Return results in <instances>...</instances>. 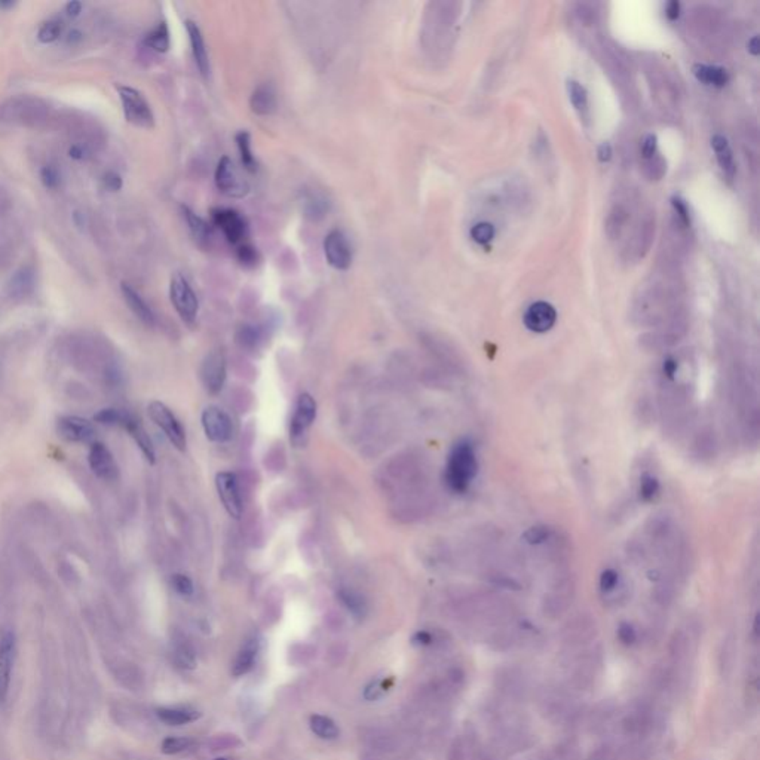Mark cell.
Here are the masks:
<instances>
[{
  "label": "cell",
  "mask_w": 760,
  "mask_h": 760,
  "mask_svg": "<svg viewBox=\"0 0 760 760\" xmlns=\"http://www.w3.org/2000/svg\"><path fill=\"white\" fill-rule=\"evenodd\" d=\"M697 373L695 359L686 352L667 355L658 368V414L671 437H680L694 422Z\"/></svg>",
  "instance_id": "cell-1"
},
{
  "label": "cell",
  "mask_w": 760,
  "mask_h": 760,
  "mask_svg": "<svg viewBox=\"0 0 760 760\" xmlns=\"http://www.w3.org/2000/svg\"><path fill=\"white\" fill-rule=\"evenodd\" d=\"M478 474L477 449L471 440H461L456 443L447 458L444 481L450 492L465 494L473 486Z\"/></svg>",
  "instance_id": "cell-2"
},
{
  "label": "cell",
  "mask_w": 760,
  "mask_h": 760,
  "mask_svg": "<svg viewBox=\"0 0 760 760\" xmlns=\"http://www.w3.org/2000/svg\"><path fill=\"white\" fill-rule=\"evenodd\" d=\"M125 119L134 127L150 130L155 125V116L150 104L140 91L131 87H118Z\"/></svg>",
  "instance_id": "cell-3"
},
{
  "label": "cell",
  "mask_w": 760,
  "mask_h": 760,
  "mask_svg": "<svg viewBox=\"0 0 760 760\" xmlns=\"http://www.w3.org/2000/svg\"><path fill=\"white\" fill-rule=\"evenodd\" d=\"M170 299L174 309L186 324H193L199 311V300L183 275L175 273L170 282Z\"/></svg>",
  "instance_id": "cell-4"
},
{
  "label": "cell",
  "mask_w": 760,
  "mask_h": 760,
  "mask_svg": "<svg viewBox=\"0 0 760 760\" xmlns=\"http://www.w3.org/2000/svg\"><path fill=\"white\" fill-rule=\"evenodd\" d=\"M150 419L156 423L159 430L170 440V443L180 451H185L187 440L182 423L174 416V413L161 401H151L147 407Z\"/></svg>",
  "instance_id": "cell-5"
},
{
  "label": "cell",
  "mask_w": 760,
  "mask_h": 760,
  "mask_svg": "<svg viewBox=\"0 0 760 760\" xmlns=\"http://www.w3.org/2000/svg\"><path fill=\"white\" fill-rule=\"evenodd\" d=\"M46 116V106L33 99H13L0 106V119L21 123H36Z\"/></svg>",
  "instance_id": "cell-6"
},
{
  "label": "cell",
  "mask_w": 760,
  "mask_h": 760,
  "mask_svg": "<svg viewBox=\"0 0 760 760\" xmlns=\"http://www.w3.org/2000/svg\"><path fill=\"white\" fill-rule=\"evenodd\" d=\"M214 180L217 189L229 198H242L250 189L244 177H241L239 171L235 167L233 161L228 156H223L218 161Z\"/></svg>",
  "instance_id": "cell-7"
},
{
  "label": "cell",
  "mask_w": 760,
  "mask_h": 760,
  "mask_svg": "<svg viewBox=\"0 0 760 760\" xmlns=\"http://www.w3.org/2000/svg\"><path fill=\"white\" fill-rule=\"evenodd\" d=\"M324 254L327 263L336 270H348L352 265V248L339 229L331 230L324 239Z\"/></svg>",
  "instance_id": "cell-8"
},
{
  "label": "cell",
  "mask_w": 760,
  "mask_h": 760,
  "mask_svg": "<svg viewBox=\"0 0 760 760\" xmlns=\"http://www.w3.org/2000/svg\"><path fill=\"white\" fill-rule=\"evenodd\" d=\"M202 428L204 432L213 443H226L230 440L233 426L229 414L218 407H206L202 413Z\"/></svg>",
  "instance_id": "cell-9"
},
{
  "label": "cell",
  "mask_w": 760,
  "mask_h": 760,
  "mask_svg": "<svg viewBox=\"0 0 760 760\" xmlns=\"http://www.w3.org/2000/svg\"><path fill=\"white\" fill-rule=\"evenodd\" d=\"M216 487L220 501L225 506L226 513L233 517L239 518L242 516V497L239 492L238 478L233 473H220L216 477Z\"/></svg>",
  "instance_id": "cell-10"
},
{
  "label": "cell",
  "mask_w": 760,
  "mask_h": 760,
  "mask_svg": "<svg viewBox=\"0 0 760 760\" xmlns=\"http://www.w3.org/2000/svg\"><path fill=\"white\" fill-rule=\"evenodd\" d=\"M213 223L223 232L230 244H239L248 233L245 218L232 208H214L211 211Z\"/></svg>",
  "instance_id": "cell-11"
},
{
  "label": "cell",
  "mask_w": 760,
  "mask_h": 760,
  "mask_svg": "<svg viewBox=\"0 0 760 760\" xmlns=\"http://www.w3.org/2000/svg\"><path fill=\"white\" fill-rule=\"evenodd\" d=\"M201 378L205 390L210 394H218L226 380V359L222 351H213L206 355L202 364Z\"/></svg>",
  "instance_id": "cell-12"
},
{
  "label": "cell",
  "mask_w": 760,
  "mask_h": 760,
  "mask_svg": "<svg viewBox=\"0 0 760 760\" xmlns=\"http://www.w3.org/2000/svg\"><path fill=\"white\" fill-rule=\"evenodd\" d=\"M58 435L68 443H94L95 430L91 422L77 416H64L57 423Z\"/></svg>",
  "instance_id": "cell-13"
},
{
  "label": "cell",
  "mask_w": 760,
  "mask_h": 760,
  "mask_svg": "<svg viewBox=\"0 0 760 760\" xmlns=\"http://www.w3.org/2000/svg\"><path fill=\"white\" fill-rule=\"evenodd\" d=\"M88 462L91 471L101 480L112 481L118 477V465L115 462L113 454L103 444V443H94L89 447L88 453Z\"/></svg>",
  "instance_id": "cell-14"
},
{
  "label": "cell",
  "mask_w": 760,
  "mask_h": 760,
  "mask_svg": "<svg viewBox=\"0 0 760 760\" xmlns=\"http://www.w3.org/2000/svg\"><path fill=\"white\" fill-rule=\"evenodd\" d=\"M316 418V403L309 394H301L297 398L294 413L289 423V434L293 438H300L308 432Z\"/></svg>",
  "instance_id": "cell-15"
},
{
  "label": "cell",
  "mask_w": 760,
  "mask_h": 760,
  "mask_svg": "<svg viewBox=\"0 0 760 760\" xmlns=\"http://www.w3.org/2000/svg\"><path fill=\"white\" fill-rule=\"evenodd\" d=\"M523 321L533 333H547L557 321V311L547 301H536L524 312Z\"/></svg>",
  "instance_id": "cell-16"
},
{
  "label": "cell",
  "mask_w": 760,
  "mask_h": 760,
  "mask_svg": "<svg viewBox=\"0 0 760 760\" xmlns=\"http://www.w3.org/2000/svg\"><path fill=\"white\" fill-rule=\"evenodd\" d=\"M15 659V635L5 631L0 639V702L5 701L11 683V673Z\"/></svg>",
  "instance_id": "cell-17"
},
{
  "label": "cell",
  "mask_w": 760,
  "mask_h": 760,
  "mask_svg": "<svg viewBox=\"0 0 760 760\" xmlns=\"http://www.w3.org/2000/svg\"><path fill=\"white\" fill-rule=\"evenodd\" d=\"M186 30H187L189 40H190L193 60H195L198 70L204 77H208L210 72H211V66H210L208 51H206V45H205L204 36L201 33V29H199L197 23L186 21Z\"/></svg>",
  "instance_id": "cell-18"
},
{
  "label": "cell",
  "mask_w": 760,
  "mask_h": 760,
  "mask_svg": "<svg viewBox=\"0 0 760 760\" xmlns=\"http://www.w3.org/2000/svg\"><path fill=\"white\" fill-rule=\"evenodd\" d=\"M250 108L257 116H270L278 108V96L272 84H260L250 96Z\"/></svg>",
  "instance_id": "cell-19"
},
{
  "label": "cell",
  "mask_w": 760,
  "mask_h": 760,
  "mask_svg": "<svg viewBox=\"0 0 760 760\" xmlns=\"http://www.w3.org/2000/svg\"><path fill=\"white\" fill-rule=\"evenodd\" d=\"M122 428H125V430L128 431V434L134 438V441L137 443L138 449L142 450V453L144 454V458L149 461V463H155V459H156V454H155V449H154V444H151V440L150 437L146 434L144 428L140 425V422H138L132 414L127 413L125 411V416H123V421L120 423Z\"/></svg>",
  "instance_id": "cell-20"
},
{
  "label": "cell",
  "mask_w": 760,
  "mask_h": 760,
  "mask_svg": "<svg viewBox=\"0 0 760 760\" xmlns=\"http://www.w3.org/2000/svg\"><path fill=\"white\" fill-rule=\"evenodd\" d=\"M35 285H36V275H35L33 268L24 266L12 275V278L8 284V292L11 297L21 300V299L29 297L33 293Z\"/></svg>",
  "instance_id": "cell-21"
},
{
  "label": "cell",
  "mask_w": 760,
  "mask_h": 760,
  "mask_svg": "<svg viewBox=\"0 0 760 760\" xmlns=\"http://www.w3.org/2000/svg\"><path fill=\"white\" fill-rule=\"evenodd\" d=\"M122 294H123V299H125L128 308L132 311V313L140 320L142 323H144L146 325H154L155 324V313L154 311L150 309V306L146 303V300L138 294L137 289H134L131 285L123 282L122 284Z\"/></svg>",
  "instance_id": "cell-22"
},
{
  "label": "cell",
  "mask_w": 760,
  "mask_h": 760,
  "mask_svg": "<svg viewBox=\"0 0 760 760\" xmlns=\"http://www.w3.org/2000/svg\"><path fill=\"white\" fill-rule=\"evenodd\" d=\"M258 647H260V643H258V640L256 637L248 639L242 644L241 651L238 652V656H237V659H235L233 666H232V674L235 677H241V675L247 674L248 671L253 668V664H254L257 652H258Z\"/></svg>",
  "instance_id": "cell-23"
},
{
  "label": "cell",
  "mask_w": 760,
  "mask_h": 760,
  "mask_svg": "<svg viewBox=\"0 0 760 760\" xmlns=\"http://www.w3.org/2000/svg\"><path fill=\"white\" fill-rule=\"evenodd\" d=\"M711 146H713V149L716 151L718 165H721V168L725 173V175L728 178H734L737 167H735L734 156H732V150L729 147V143H728L726 138L722 137V135H714L711 138Z\"/></svg>",
  "instance_id": "cell-24"
},
{
  "label": "cell",
  "mask_w": 760,
  "mask_h": 760,
  "mask_svg": "<svg viewBox=\"0 0 760 760\" xmlns=\"http://www.w3.org/2000/svg\"><path fill=\"white\" fill-rule=\"evenodd\" d=\"M182 211H183V216L186 218V223L189 226L192 237L195 238L199 244L210 242V239L213 237L211 226L206 223L202 217H199L198 214H195L192 210H189L187 206H182Z\"/></svg>",
  "instance_id": "cell-25"
},
{
  "label": "cell",
  "mask_w": 760,
  "mask_h": 760,
  "mask_svg": "<svg viewBox=\"0 0 760 760\" xmlns=\"http://www.w3.org/2000/svg\"><path fill=\"white\" fill-rule=\"evenodd\" d=\"M695 77L702 82V84L713 85V87H725L729 82V73L722 67L716 66H706V64H697L694 67Z\"/></svg>",
  "instance_id": "cell-26"
},
{
  "label": "cell",
  "mask_w": 760,
  "mask_h": 760,
  "mask_svg": "<svg viewBox=\"0 0 760 760\" xmlns=\"http://www.w3.org/2000/svg\"><path fill=\"white\" fill-rule=\"evenodd\" d=\"M156 714H158V717L161 718L163 723L171 725V726H180V725H186V723H190V722H195L201 717V713L197 711V710L168 709V707L159 709L156 711Z\"/></svg>",
  "instance_id": "cell-27"
},
{
  "label": "cell",
  "mask_w": 760,
  "mask_h": 760,
  "mask_svg": "<svg viewBox=\"0 0 760 760\" xmlns=\"http://www.w3.org/2000/svg\"><path fill=\"white\" fill-rule=\"evenodd\" d=\"M328 210H330V202L327 201L324 195H321V193L312 192L309 193V195H306L305 202H303V211H305V216L313 220V222L325 217Z\"/></svg>",
  "instance_id": "cell-28"
},
{
  "label": "cell",
  "mask_w": 760,
  "mask_h": 760,
  "mask_svg": "<svg viewBox=\"0 0 760 760\" xmlns=\"http://www.w3.org/2000/svg\"><path fill=\"white\" fill-rule=\"evenodd\" d=\"M661 493V482L659 478L654 473H643L639 478L637 486V494L642 502H654Z\"/></svg>",
  "instance_id": "cell-29"
},
{
  "label": "cell",
  "mask_w": 760,
  "mask_h": 760,
  "mask_svg": "<svg viewBox=\"0 0 760 760\" xmlns=\"http://www.w3.org/2000/svg\"><path fill=\"white\" fill-rule=\"evenodd\" d=\"M235 140H237V146H238V150H239V155H241V162L244 165V168L247 171L250 173H256L257 171V161L253 155V150H251V137L250 134H248L247 131H241L237 134V137H235Z\"/></svg>",
  "instance_id": "cell-30"
},
{
  "label": "cell",
  "mask_w": 760,
  "mask_h": 760,
  "mask_svg": "<svg viewBox=\"0 0 760 760\" xmlns=\"http://www.w3.org/2000/svg\"><path fill=\"white\" fill-rule=\"evenodd\" d=\"M309 725L313 734L323 740H336L339 737V729L330 717H325L321 714H313L311 717Z\"/></svg>",
  "instance_id": "cell-31"
},
{
  "label": "cell",
  "mask_w": 760,
  "mask_h": 760,
  "mask_svg": "<svg viewBox=\"0 0 760 760\" xmlns=\"http://www.w3.org/2000/svg\"><path fill=\"white\" fill-rule=\"evenodd\" d=\"M144 42H146V45L149 48H151L156 52H161V54L167 52L170 49V45H171L168 25L165 23H161L158 27H155V29L146 36Z\"/></svg>",
  "instance_id": "cell-32"
},
{
  "label": "cell",
  "mask_w": 760,
  "mask_h": 760,
  "mask_svg": "<svg viewBox=\"0 0 760 760\" xmlns=\"http://www.w3.org/2000/svg\"><path fill=\"white\" fill-rule=\"evenodd\" d=\"M624 587V581H623V576H621L619 571L616 568H606L602 573H600V579H599V588H600V592L603 594V596H612V594H615L616 591H619L621 588Z\"/></svg>",
  "instance_id": "cell-33"
},
{
  "label": "cell",
  "mask_w": 760,
  "mask_h": 760,
  "mask_svg": "<svg viewBox=\"0 0 760 760\" xmlns=\"http://www.w3.org/2000/svg\"><path fill=\"white\" fill-rule=\"evenodd\" d=\"M61 33H63V24L57 20H51V21L44 23L42 27H40L37 39H39V42H42V44H52L61 36Z\"/></svg>",
  "instance_id": "cell-34"
},
{
  "label": "cell",
  "mask_w": 760,
  "mask_h": 760,
  "mask_svg": "<svg viewBox=\"0 0 760 760\" xmlns=\"http://www.w3.org/2000/svg\"><path fill=\"white\" fill-rule=\"evenodd\" d=\"M568 92H569V99L576 110H579V112L587 110V106H588L587 91L581 84H579V82L568 80Z\"/></svg>",
  "instance_id": "cell-35"
},
{
  "label": "cell",
  "mask_w": 760,
  "mask_h": 760,
  "mask_svg": "<svg viewBox=\"0 0 760 760\" xmlns=\"http://www.w3.org/2000/svg\"><path fill=\"white\" fill-rule=\"evenodd\" d=\"M392 683H394L392 677H382V679L373 680L366 687L364 698L368 699V701H373V699H378V698L383 697L386 692H388V689L392 686Z\"/></svg>",
  "instance_id": "cell-36"
},
{
  "label": "cell",
  "mask_w": 760,
  "mask_h": 760,
  "mask_svg": "<svg viewBox=\"0 0 760 760\" xmlns=\"http://www.w3.org/2000/svg\"><path fill=\"white\" fill-rule=\"evenodd\" d=\"M339 599H340V602L344 604V607H347V609H348L352 615H355V616H361V615H363V612H364V603H363L361 597L356 596L355 592L343 590V591L339 592Z\"/></svg>",
  "instance_id": "cell-37"
},
{
  "label": "cell",
  "mask_w": 760,
  "mask_h": 760,
  "mask_svg": "<svg viewBox=\"0 0 760 760\" xmlns=\"http://www.w3.org/2000/svg\"><path fill=\"white\" fill-rule=\"evenodd\" d=\"M123 416H125V411L123 410H116V409H104L101 411H99L94 416V421H96L101 425H108V426H120L122 421H123Z\"/></svg>",
  "instance_id": "cell-38"
},
{
  "label": "cell",
  "mask_w": 760,
  "mask_h": 760,
  "mask_svg": "<svg viewBox=\"0 0 760 760\" xmlns=\"http://www.w3.org/2000/svg\"><path fill=\"white\" fill-rule=\"evenodd\" d=\"M190 745H192L190 738L170 737L167 740H163V742H162V753H165V754H177V753H182L186 749H189Z\"/></svg>",
  "instance_id": "cell-39"
},
{
  "label": "cell",
  "mask_w": 760,
  "mask_h": 760,
  "mask_svg": "<svg viewBox=\"0 0 760 760\" xmlns=\"http://www.w3.org/2000/svg\"><path fill=\"white\" fill-rule=\"evenodd\" d=\"M260 339H261V331L254 325H244L238 333V340L245 348L257 347Z\"/></svg>",
  "instance_id": "cell-40"
},
{
  "label": "cell",
  "mask_w": 760,
  "mask_h": 760,
  "mask_svg": "<svg viewBox=\"0 0 760 760\" xmlns=\"http://www.w3.org/2000/svg\"><path fill=\"white\" fill-rule=\"evenodd\" d=\"M237 256H238L239 263L245 268H254L258 263V258H260L257 250L250 244L239 245Z\"/></svg>",
  "instance_id": "cell-41"
},
{
  "label": "cell",
  "mask_w": 760,
  "mask_h": 760,
  "mask_svg": "<svg viewBox=\"0 0 760 760\" xmlns=\"http://www.w3.org/2000/svg\"><path fill=\"white\" fill-rule=\"evenodd\" d=\"M471 237L478 244H487L494 237V228L490 223H478L471 229Z\"/></svg>",
  "instance_id": "cell-42"
},
{
  "label": "cell",
  "mask_w": 760,
  "mask_h": 760,
  "mask_svg": "<svg viewBox=\"0 0 760 760\" xmlns=\"http://www.w3.org/2000/svg\"><path fill=\"white\" fill-rule=\"evenodd\" d=\"M175 658H177L178 664L182 667H185V668H193L197 664V659H195V655H193V651L186 644H180L175 649Z\"/></svg>",
  "instance_id": "cell-43"
},
{
  "label": "cell",
  "mask_w": 760,
  "mask_h": 760,
  "mask_svg": "<svg viewBox=\"0 0 760 760\" xmlns=\"http://www.w3.org/2000/svg\"><path fill=\"white\" fill-rule=\"evenodd\" d=\"M171 585L178 594H182V596L189 597L193 594V584L190 581V578L186 575H182V573L174 575L171 578Z\"/></svg>",
  "instance_id": "cell-44"
},
{
  "label": "cell",
  "mask_w": 760,
  "mask_h": 760,
  "mask_svg": "<svg viewBox=\"0 0 760 760\" xmlns=\"http://www.w3.org/2000/svg\"><path fill=\"white\" fill-rule=\"evenodd\" d=\"M40 178H42V183L45 185L46 189H57L60 185L58 170L52 167V165H46V167L42 168V171H40Z\"/></svg>",
  "instance_id": "cell-45"
},
{
  "label": "cell",
  "mask_w": 760,
  "mask_h": 760,
  "mask_svg": "<svg viewBox=\"0 0 760 760\" xmlns=\"http://www.w3.org/2000/svg\"><path fill=\"white\" fill-rule=\"evenodd\" d=\"M103 183H104V187L108 189L110 192H118L122 189V177L118 174V173H113L110 171L104 175L103 178Z\"/></svg>",
  "instance_id": "cell-46"
},
{
  "label": "cell",
  "mask_w": 760,
  "mask_h": 760,
  "mask_svg": "<svg viewBox=\"0 0 760 760\" xmlns=\"http://www.w3.org/2000/svg\"><path fill=\"white\" fill-rule=\"evenodd\" d=\"M642 151H643V156H644L646 159L652 158V156L655 155V151H656V137H655V135L649 134V135L644 138V140H643Z\"/></svg>",
  "instance_id": "cell-47"
},
{
  "label": "cell",
  "mask_w": 760,
  "mask_h": 760,
  "mask_svg": "<svg viewBox=\"0 0 760 760\" xmlns=\"http://www.w3.org/2000/svg\"><path fill=\"white\" fill-rule=\"evenodd\" d=\"M673 204H674V206H675V211H677V214H679V216H680V218H682V222H683L685 225H689V214H687V210H686V206L683 205V202H682V201H679V199H674V201H673Z\"/></svg>",
  "instance_id": "cell-48"
},
{
  "label": "cell",
  "mask_w": 760,
  "mask_h": 760,
  "mask_svg": "<svg viewBox=\"0 0 760 760\" xmlns=\"http://www.w3.org/2000/svg\"><path fill=\"white\" fill-rule=\"evenodd\" d=\"M619 635H621V639H623V640H624V642H627V643H630V642H631V640H634V637H635V634H634V630H633V628H631L630 625H627V624H624V625H621V630H619Z\"/></svg>",
  "instance_id": "cell-49"
},
{
  "label": "cell",
  "mask_w": 760,
  "mask_h": 760,
  "mask_svg": "<svg viewBox=\"0 0 760 760\" xmlns=\"http://www.w3.org/2000/svg\"><path fill=\"white\" fill-rule=\"evenodd\" d=\"M611 156H612V149H611V146L607 144V143H603V144L599 147V159H600L602 162H607V161L611 159Z\"/></svg>",
  "instance_id": "cell-50"
},
{
  "label": "cell",
  "mask_w": 760,
  "mask_h": 760,
  "mask_svg": "<svg viewBox=\"0 0 760 760\" xmlns=\"http://www.w3.org/2000/svg\"><path fill=\"white\" fill-rule=\"evenodd\" d=\"M66 12L68 17H77L82 12V4L80 2H68L66 6Z\"/></svg>",
  "instance_id": "cell-51"
},
{
  "label": "cell",
  "mask_w": 760,
  "mask_h": 760,
  "mask_svg": "<svg viewBox=\"0 0 760 760\" xmlns=\"http://www.w3.org/2000/svg\"><path fill=\"white\" fill-rule=\"evenodd\" d=\"M68 155H70V158H73V159L80 161V159L85 158V149L82 146H79V144H75V146L70 147V150H68Z\"/></svg>",
  "instance_id": "cell-52"
},
{
  "label": "cell",
  "mask_w": 760,
  "mask_h": 760,
  "mask_svg": "<svg viewBox=\"0 0 760 760\" xmlns=\"http://www.w3.org/2000/svg\"><path fill=\"white\" fill-rule=\"evenodd\" d=\"M680 13V4L679 2H670L667 8V17L670 20H675Z\"/></svg>",
  "instance_id": "cell-53"
},
{
  "label": "cell",
  "mask_w": 760,
  "mask_h": 760,
  "mask_svg": "<svg viewBox=\"0 0 760 760\" xmlns=\"http://www.w3.org/2000/svg\"><path fill=\"white\" fill-rule=\"evenodd\" d=\"M431 642V635L425 633V631H421L418 634L413 635V643L414 644H428Z\"/></svg>",
  "instance_id": "cell-54"
},
{
  "label": "cell",
  "mask_w": 760,
  "mask_h": 760,
  "mask_svg": "<svg viewBox=\"0 0 760 760\" xmlns=\"http://www.w3.org/2000/svg\"><path fill=\"white\" fill-rule=\"evenodd\" d=\"M80 40H82V33L77 32V30H73L70 35H68V37H67V42H68V44H72V45L80 42Z\"/></svg>",
  "instance_id": "cell-55"
},
{
  "label": "cell",
  "mask_w": 760,
  "mask_h": 760,
  "mask_svg": "<svg viewBox=\"0 0 760 760\" xmlns=\"http://www.w3.org/2000/svg\"><path fill=\"white\" fill-rule=\"evenodd\" d=\"M749 51L753 54V55H757L759 54V37L754 36L750 42H749Z\"/></svg>",
  "instance_id": "cell-56"
},
{
  "label": "cell",
  "mask_w": 760,
  "mask_h": 760,
  "mask_svg": "<svg viewBox=\"0 0 760 760\" xmlns=\"http://www.w3.org/2000/svg\"><path fill=\"white\" fill-rule=\"evenodd\" d=\"M13 6L12 2H0V8H11Z\"/></svg>",
  "instance_id": "cell-57"
},
{
  "label": "cell",
  "mask_w": 760,
  "mask_h": 760,
  "mask_svg": "<svg viewBox=\"0 0 760 760\" xmlns=\"http://www.w3.org/2000/svg\"><path fill=\"white\" fill-rule=\"evenodd\" d=\"M217 760H226V759H217Z\"/></svg>",
  "instance_id": "cell-58"
}]
</instances>
